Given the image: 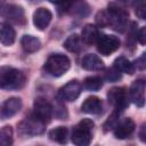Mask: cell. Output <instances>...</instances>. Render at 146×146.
I'll use <instances>...</instances> for the list:
<instances>
[{"instance_id": "cell-1", "label": "cell", "mask_w": 146, "mask_h": 146, "mask_svg": "<svg viewBox=\"0 0 146 146\" xmlns=\"http://www.w3.org/2000/svg\"><path fill=\"white\" fill-rule=\"evenodd\" d=\"M26 76L25 74L11 66L0 67V88L1 89H21L25 86Z\"/></svg>"}, {"instance_id": "cell-2", "label": "cell", "mask_w": 146, "mask_h": 146, "mask_svg": "<svg viewBox=\"0 0 146 146\" xmlns=\"http://www.w3.org/2000/svg\"><path fill=\"white\" fill-rule=\"evenodd\" d=\"M94 122L90 119L81 120L72 130L71 140L76 146H87L92 140Z\"/></svg>"}, {"instance_id": "cell-3", "label": "cell", "mask_w": 146, "mask_h": 146, "mask_svg": "<svg viewBox=\"0 0 146 146\" xmlns=\"http://www.w3.org/2000/svg\"><path fill=\"white\" fill-rule=\"evenodd\" d=\"M70 67H71V62L68 57L63 54L50 55L43 65L44 71L49 75L55 76V78H58L65 74L70 70Z\"/></svg>"}, {"instance_id": "cell-4", "label": "cell", "mask_w": 146, "mask_h": 146, "mask_svg": "<svg viewBox=\"0 0 146 146\" xmlns=\"http://www.w3.org/2000/svg\"><path fill=\"white\" fill-rule=\"evenodd\" d=\"M106 13L108 16V26H111L113 30L123 32L128 27L129 14L125 9L117 6L116 3H110Z\"/></svg>"}, {"instance_id": "cell-5", "label": "cell", "mask_w": 146, "mask_h": 146, "mask_svg": "<svg viewBox=\"0 0 146 146\" xmlns=\"http://www.w3.org/2000/svg\"><path fill=\"white\" fill-rule=\"evenodd\" d=\"M107 100L116 112L124 111L129 105V95L124 87H113L107 92Z\"/></svg>"}, {"instance_id": "cell-6", "label": "cell", "mask_w": 146, "mask_h": 146, "mask_svg": "<svg viewBox=\"0 0 146 146\" xmlns=\"http://www.w3.org/2000/svg\"><path fill=\"white\" fill-rule=\"evenodd\" d=\"M46 124L32 114L18 124V131L24 136H38L44 132Z\"/></svg>"}, {"instance_id": "cell-7", "label": "cell", "mask_w": 146, "mask_h": 146, "mask_svg": "<svg viewBox=\"0 0 146 146\" xmlns=\"http://www.w3.org/2000/svg\"><path fill=\"white\" fill-rule=\"evenodd\" d=\"M120 44H121L120 39L112 34H102L100 33L96 41L98 52H100L104 56H108V55L113 54L114 51H116L120 48Z\"/></svg>"}, {"instance_id": "cell-8", "label": "cell", "mask_w": 146, "mask_h": 146, "mask_svg": "<svg viewBox=\"0 0 146 146\" xmlns=\"http://www.w3.org/2000/svg\"><path fill=\"white\" fill-rule=\"evenodd\" d=\"M32 115L35 116L38 120L47 124L50 122V119L52 116V106L51 104L46 100L44 98H36L33 104V112Z\"/></svg>"}, {"instance_id": "cell-9", "label": "cell", "mask_w": 146, "mask_h": 146, "mask_svg": "<svg viewBox=\"0 0 146 146\" xmlns=\"http://www.w3.org/2000/svg\"><path fill=\"white\" fill-rule=\"evenodd\" d=\"M145 90H146L145 80L138 79L133 81L128 90L129 100H131L137 107H143L145 105Z\"/></svg>"}, {"instance_id": "cell-10", "label": "cell", "mask_w": 146, "mask_h": 146, "mask_svg": "<svg viewBox=\"0 0 146 146\" xmlns=\"http://www.w3.org/2000/svg\"><path fill=\"white\" fill-rule=\"evenodd\" d=\"M82 91V84L78 80H71L58 91V98L64 102H74Z\"/></svg>"}, {"instance_id": "cell-11", "label": "cell", "mask_w": 146, "mask_h": 146, "mask_svg": "<svg viewBox=\"0 0 146 146\" xmlns=\"http://www.w3.org/2000/svg\"><path fill=\"white\" fill-rule=\"evenodd\" d=\"M22 108V100L18 97H10L3 102L0 107V117L2 120L9 119L17 114Z\"/></svg>"}, {"instance_id": "cell-12", "label": "cell", "mask_w": 146, "mask_h": 146, "mask_svg": "<svg viewBox=\"0 0 146 146\" xmlns=\"http://www.w3.org/2000/svg\"><path fill=\"white\" fill-rule=\"evenodd\" d=\"M135 122L130 117H125L122 120H119L116 125L113 129L114 137L117 139H125L128 138L135 130Z\"/></svg>"}, {"instance_id": "cell-13", "label": "cell", "mask_w": 146, "mask_h": 146, "mask_svg": "<svg viewBox=\"0 0 146 146\" xmlns=\"http://www.w3.org/2000/svg\"><path fill=\"white\" fill-rule=\"evenodd\" d=\"M0 15L15 23L24 22V9L17 5H5L0 7Z\"/></svg>"}, {"instance_id": "cell-14", "label": "cell", "mask_w": 146, "mask_h": 146, "mask_svg": "<svg viewBox=\"0 0 146 146\" xmlns=\"http://www.w3.org/2000/svg\"><path fill=\"white\" fill-rule=\"evenodd\" d=\"M51 18H52V14L47 8L41 7L33 13V24L40 31H43L48 27V25L51 22Z\"/></svg>"}, {"instance_id": "cell-15", "label": "cell", "mask_w": 146, "mask_h": 146, "mask_svg": "<svg viewBox=\"0 0 146 146\" xmlns=\"http://www.w3.org/2000/svg\"><path fill=\"white\" fill-rule=\"evenodd\" d=\"M103 110V103L97 96H90L84 99L81 105V111L87 114H98Z\"/></svg>"}, {"instance_id": "cell-16", "label": "cell", "mask_w": 146, "mask_h": 146, "mask_svg": "<svg viewBox=\"0 0 146 146\" xmlns=\"http://www.w3.org/2000/svg\"><path fill=\"white\" fill-rule=\"evenodd\" d=\"M15 39H16V32L14 27L6 22H1L0 23V42L3 46H11L15 42Z\"/></svg>"}, {"instance_id": "cell-17", "label": "cell", "mask_w": 146, "mask_h": 146, "mask_svg": "<svg viewBox=\"0 0 146 146\" xmlns=\"http://www.w3.org/2000/svg\"><path fill=\"white\" fill-rule=\"evenodd\" d=\"M81 66L87 71H100L104 68V62L95 54H87L81 60Z\"/></svg>"}, {"instance_id": "cell-18", "label": "cell", "mask_w": 146, "mask_h": 146, "mask_svg": "<svg viewBox=\"0 0 146 146\" xmlns=\"http://www.w3.org/2000/svg\"><path fill=\"white\" fill-rule=\"evenodd\" d=\"M66 13H70L76 17H86L90 13V7L84 0H73Z\"/></svg>"}, {"instance_id": "cell-19", "label": "cell", "mask_w": 146, "mask_h": 146, "mask_svg": "<svg viewBox=\"0 0 146 146\" xmlns=\"http://www.w3.org/2000/svg\"><path fill=\"white\" fill-rule=\"evenodd\" d=\"M99 34L100 33H99V31H98V29H97L96 25H94V24H87L82 29L81 36L80 38H81V40L84 43H87V44H94V43H96Z\"/></svg>"}, {"instance_id": "cell-20", "label": "cell", "mask_w": 146, "mask_h": 146, "mask_svg": "<svg viewBox=\"0 0 146 146\" xmlns=\"http://www.w3.org/2000/svg\"><path fill=\"white\" fill-rule=\"evenodd\" d=\"M21 46L25 52H35L41 48V41L30 34H25L21 39Z\"/></svg>"}, {"instance_id": "cell-21", "label": "cell", "mask_w": 146, "mask_h": 146, "mask_svg": "<svg viewBox=\"0 0 146 146\" xmlns=\"http://www.w3.org/2000/svg\"><path fill=\"white\" fill-rule=\"evenodd\" d=\"M113 66L119 70L121 73H125V74H133L135 73V66H133V63H131L128 58H125L124 56H119L117 58H115L114 63H113Z\"/></svg>"}, {"instance_id": "cell-22", "label": "cell", "mask_w": 146, "mask_h": 146, "mask_svg": "<svg viewBox=\"0 0 146 146\" xmlns=\"http://www.w3.org/2000/svg\"><path fill=\"white\" fill-rule=\"evenodd\" d=\"M63 46L70 52H79L82 47V40L79 34L74 33V34H71L70 36H67V39L64 41Z\"/></svg>"}, {"instance_id": "cell-23", "label": "cell", "mask_w": 146, "mask_h": 146, "mask_svg": "<svg viewBox=\"0 0 146 146\" xmlns=\"http://www.w3.org/2000/svg\"><path fill=\"white\" fill-rule=\"evenodd\" d=\"M67 128L66 127H56L51 129L48 132V137L50 140L59 143V144H65L67 141Z\"/></svg>"}, {"instance_id": "cell-24", "label": "cell", "mask_w": 146, "mask_h": 146, "mask_svg": "<svg viewBox=\"0 0 146 146\" xmlns=\"http://www.w3.org/2000/svg\"><path fill=\"white\" fill-rule=\"evenodd\" d=\"M14 140V131L10 125L0 128V146H9Z\"/></svg>"}, {"instance_id": "cell-25", "label": "cell", "mask_w": 146, "mask_h": 146, "mask_svg": "<svg viewBox=\"0 0 146 146\" xmlns=\"http://www.w3.org/2000/svg\"><path fill=\"white\" fill-rule=\"evenodd\" d=\"M83 86L88 90L97 91L103 87V80L99 76H88V78L84 79Z\"/></svg>"}, {"instance_id": "cell-26", "label": "cell", "mask_w": 146, "mask_h": 146, "mask_svg": "<svg viewBox=\"0 0 146 146\" xmlns=\"http://www.w3.org/2000/svg\"><path fill=\"white\" fill-rule=\"evenodd\" d=\"M145 1L146 0H133L132 1L133 8H135V13L141 19H145V17H146V5H145Z\"/></svg>"}, {"instance_id": "cell-27", "label": "cell", "mask_w": 146, "mask_h": 146, "mask_svg": "<svg viewBox=\"0 0 146 146\" xmlns=\"http://www.w3.org/2000/svg\"><path fill=\"white\" fill-rule=\"evenodd\" d=\"M105 79L110 82H115L121 79V72L116 70L114 66H112L105 71Z\"/></svg>"}, {"instance_id": "cell-28", "label": "cell", "mask_w": 146, "mask_h": 146, "mask_svg": "<svg viewBox=\"0 0 146 146\" xmlns=\"http://www.w3.org/2000/svg\"><path fill=\"white\" fill-rule=\"evenodd\" d=\"M119 112H116V111H114L110 116H108V119L106 120V122L104 123V130L105 131H108V130H111V129H114V127L116 125V123H117V121H119Z\"/></svg>"}, {"instance_id": "cell-29", "label": "cell", "mask_w": 146, "mask_h": 146, "mask_svg": "<svg viewBox=\"0 0 146 146\" xmlns=\"http://www.w3.org/2000/svg\"><path fill=\"white\" fill-rule=\"evenodd\" d=\"M96 24L99 27H107L108 26V16L106 10L98 11L96 15Z\"/></svg>"}, {"instance_id": "cell-30", "label": "cell", "mask_w": 146, "mask_h": 146, "mask_svg": "<svg viewBox=\"0 0 146 146\" xmlns=\"http://www.w3.org/2000/svg\"><path fill=\"white\" fill-rule=\"evenodd\" d=\"M52 113H55V115L59 119V120H65L67 117V112L64 105L59 104L57 106H55V108L52 107Z\"/></svg>"}, {"instance_id": "cell-31", "label": "cell", "mask_w": 146, "mask_h": 146, "mask_svg": "<svg viewBox=\"0 0 146 146\" xmlns=\"http://www.w3.org/2000/svg\"><path fill=\"white\" fill-rule=\"evenodd\" d=\"M51 3H54V5H56L62 11H67V8L70 7V5H71V2L73 1V0H49Z\"/></svg>"}, {"instance_id": "cell-32", "label": "cell", "mask_w": 146, "mask_h": 146, "mask_svg": "<svg viewBox=\"0 0 146 146\" xmlns=\"http://www.w3.org/2000/svg\"><path fill=\"white\" fill-rule=\"evenodd\" d=\"M136 40H138V42L140 44L146 43V27L145 26H143L140 30L136 31Z\"/></svg>"}, {"instance_id": "cell-33", "label": "cell", "mask_w": 146, "mask_h": 146, "mask_svg": "<svg viewBox=\"0 0 146 146\" xmlns=\"http://www.w3.org/2000/svg\"><path fill=\"white\" fill-rule=\"evenodd\" d=\"M133 66H135V68L137 67V68H139V70H144V68L146 67V54H145V52L141 54V56L136 59Z\"/></svg>"}, {"instance_id": "cell-34", "label": "cell", "mask_w": 146, "mask_h": 146, "mask_svg": "<svg viewBox=\"0 0 146 146\" xmlns=\"http://www.w3.org/2000/svg\"><path fill=\"white\" fill-rule=\"evenodd\" d=\"M145 130H146V128H145V124H143L141 125V128H140V132H139V137H140V139H141V141H146V132H145Z\"/></svg>"}, {"instance_id": "cell-35", "label": "cell", "mask_w": 146, "mask_h": 146, "mask_svg": "<svg viewBox=\"0 0 146 146\" xmlns=\"http://www.w3.org/2000/svg\"><path fill=\"white\" fill-rule=\"evenodd\" d=\"M5 1H6V0H0V7H1V6H2V3H3V2H5Z\"/></svg>"}, {"instance_id": "cell-36", "label": "cell", "mask_w": 146, "mask_h": 146, "mask_svg": "<svg viewBox=\"0 0 146 146\" xmlns=\"http://www.w3.org/2000/svg\"><path fill=\"white\" fill-rule=\"evenodd\" d=\"M117 1H122V2H123V1H125V0H117Z\"/></svg>"}, {"instance_id": "cell-37", "label": "cell", "mask_w": 146, "mask_h": 146, "mask_svg": "<svg viewBox=\"0 0 146 146\" xmlns=\"http://www.w3.org/2000/svg\"><path fill=\"white\" fill-rule=\"evenodd\" d=\"M34 1H41V0H34Z\"/></svg>"}]
</instances>
